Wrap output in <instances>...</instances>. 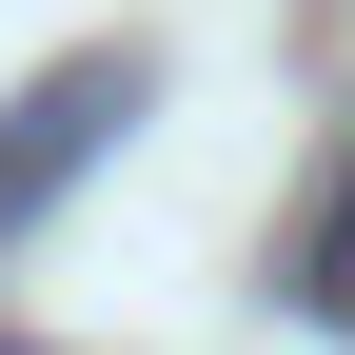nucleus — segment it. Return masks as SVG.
Instances as JSON below:
<instances>
[{
    "instance_id": "f257e3e1",
    "label": "nucleus",
    "mask_w": 355,
    "mask_h": 355,
    "mask_svg": "<svg viewBox=\"0 0 355 355\" xmlns=\"http://www.w3.org/2000/svg\"><path fill=\"white\" fill-rule=\"evenodd\" d=\"M139 99H158V60H139V40H119V60H60V79H20V99H0V257L40 237V198H60V178L99 158Z\"/></svg>"
}]
</instances>
